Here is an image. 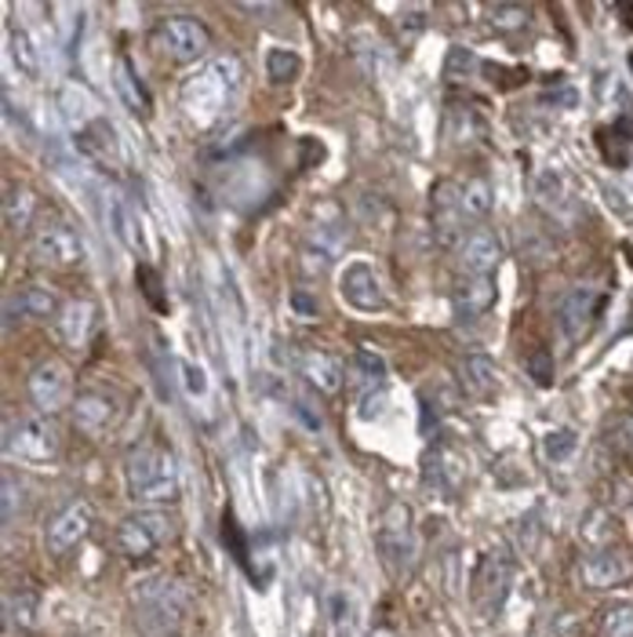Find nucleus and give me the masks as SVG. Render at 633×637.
Here are the masks:
<instances>
[{"instance_id":"obj_38","label":"nucleus","mask_w":633,"mask_h":637,"mask_svg":"<svg viewBox=\"0 0 633 637\" xmlns=\"http://www.w3.org/2000/svg\"><path fill=\"white\" fill-rule=\"evenodd\" d=\"M33 605H37V597H33V594L11 597V601H8V616H11V623H19V627H30V623H33Z\"/></svg>"},{"instance_id":"obj_32","label":"nucleus","mask_w":633,"mask_h":637,"mask_svg":"<svg viewBox=\"0 0 633 637\" xmlns=\"http://www.w3.org/2000/svg\"><path fill=\"white\" fill-rule=\"evenodd\" d=\"M11 51H16V62L30 73V77H41V55H37V44L30 41V33L11 26Z\"/></svg>"},{"instance_id":"obj_19","label":"nucleus","mask_w":633,"mask_h":637,"mask_svg":"<svg viewBox=\"0 0 633 637\" xmlns=\"http://www.w3.org/2000/svg\"><path fill=\"white\" fill-rule=\"evenodd\" d=\"M495 299H499V289H495L492 277H466L455 289V299H452L455 317L459 321H478L495 306Z\"/></svg>"},{"instance_id":"obj_40","label":"nucleus","mask_w":633,"mask_h":637,"mask_svg":"<svg viewBox=\"0 0 633 637\" xmlns=\"http://www.w3.org/2000/svg\"><path fill=\"white\" fill-rule=\"evenodd\" d=\"M623 445H626V448L633 452V419L626 423V434H623Z\"/></svg>"},{"instance_id":"obj_13","label":"nucleus","mask_w":633,"mask_h":637,"mask_svg":"<svg viewBox=\"0 0 633 637\" xmlns=\"http://www.w3.org/2000/svg\"><path fill=\"white\" fill-rule=\"evenodd\" d=\"M633 579V554L623 546H597L583 557V583L593 590H612Z\"/></svg>"},{"instance_id":"obj_36","label":"nucleus","mask_w":633,"mask_h":637,"mask_svg":"<svg viewBox=\"0 0 633 637\" xmlns=\"http://www.w3.org/2000/svg\"><path fill=\"white\" fill-rule=\"evenodd\" d=\"M179 372H182V383H187L190 397H208V375L197 368L193 361H179Z\"/></svg>"},{"instance_id":"obj_17","label":"nucleus","mask_w":633,"mask_h":637,"mask_svg":"<svg viewBox=\"0 0 633 637\" xmlns=\"http://www.w3.org/2000/svg\"><path fill=\"white\" fill-rule=\"evenodd\" d=\"M96 303L91 299H70V303L59 306L56 314V332L66 346H77L81 350L91 340V328H96Z\"/></svg>"},{"instance_id":"obj_42","label":"nucleus","mask_w":633,"mask_h":637,"mask_svg":"<svg viewBox=\"0 0 633 637\" xmlns=\"http://www.w3.org/2000/svg\"><path fill=\"white\" fill-rule=\"evenodd\" d=\"M630 73H633V55H630Z\"/></svg>"},{"instance_id":"obj_12","label":"nucleus","mask_w":633,"mask_h":637,"mask_svg":"<svg viewBox=\"0 0 633 637\" xmlns=\"http://www.w3.org/2000/svg\"><path fill=\"white\" fill-rule=\"evenodd\" d=\"M455 263L466 277H492L495 266L503 263V244L492 230H466L455 241Z\"/></svg>"},{"instance_id":"obj_9","label":"nucleus","mask_w":633,"mask_h":637,"mask_svg":"<svg viewBox=\"0 0 633 637\" xmlns=\"http://www.w3.org/2000/svg\"><path fill=\"white\" fill-rule=\"evenodd\" d=\"M604 303H609V295L593 289V284H579V289L564 295L557 310V328L564 335V343H583L586 335L597 328Z\"/></svg>"},{"instance_id":"obj_4","label":"nucleus","mask_w":633,"mask_h":637,"mask_svg":"<svg viewBox=\"0 0 633 637\" xmlns=\"http://www.w3.org/2000/svg\"><path fill=\"white\" fill-rule=\"evenodd\" d=\"M59 431L51 423V415H22V419H11L4 431V452L11 459L30 463V466H56L59 459Z\"/></svg>"},{"instance_id":"obj_24","label":"nucleus","mask_w":633,"mask_h":637,"mask_svg":"<svg viewBox=\"0 0 633 637\" xmlns=\"http://www.w3.org/2000/svg\"><path fill=\"white\" fill-rule=\"evenodd\" d=\"M113 91L121 95V102L131 113L150 117V91L142 88L139 73H135V67H131L128 59H117V67H113Z\"/></svg>"},{"instance_id":"obj_34","label":"nucleus","mask_w":633,"mask_h":637,"mask_svg":"<svg viewBox=\"0 0 633 637\" xmlns=\"http://www.w3.org/2000/svg\"><path fill=\"white\" fill-rule=\"evenodd\" d=\"M139 289H142V295L150 299V306L153 310H168V299L161 295V277H157V270H150V266H139Z\"/></svg>"},{"instance_id":"obj_20","label":"nucleus","mask_w":633,"mask_h":637,"mask_svg":"<svg viewBox=\"0 0 633 637\" xmlns=\"http://www.w3.org/2000/svg\"><path fill=\"white\" fill-rule=\"evenodd\" d=\"M426 481L438 492H444V496H452L463 485V455L444 445H433L426 452Z\"/></svg>"},{"instance_id":"obj_15","label":"nucleus","mask_w":633,"mask_h":637,"mask_svg":"<svg viewBox=\"0 0 633 637\" xmlns=\"http://www.w3.org/2000/svg\"><path fill=\"white\" fill-rule=\"evenodd\" d=\"M117 401L110 394H102V390H81V394L73 397V423L77 431L88 434V437H105L113 431L117 423Z\"/></svg>"},{"instance_id":"obj_18","label":"nucleus","mask_w":633,"mask_h":637,"mask_svg":"<svg viewBox=\"0 0 633 637\" xmlns=\"http://www.w3.org/2000/svg\"><path fill=\"white\" fill-rule=\"evenodd\" d=\"M299 372L307 375V383H313L321 394H335L342 386V361L335 354H324V350H299L295 354Z\"/></svg>"},{"instance_id":"obj_1","label":"nucleus","mask_w":633,"mask_h":637,"mask_svg":"<svg viewBox=\"0 0 633 637\" xmlns=\"http://www.w3.org/2000/svg\"><path fill=\"white\" fill-rule=\"evenodd\" d=\"M128 496L135 503H168L179 496V463L175 455L161 445H139L128 452L124 463Z\"/></svg>"},{"instance_id":"obj_39","label":"nucleus","mask_w":633,"mask_h":637,"mask_svg":"<svg viewBox=\"0 0 633 637\" xmlns=\"http://www.w3.org/2000/svg\"><path fill=\"white\" fill-rule=\"evenodd\" d=\"M19 499H22V488H19L16 474H4V525L16 522V514H19Z\"/></svg>"},{"instance_id":"obj_22","label":"nucleus","mask_w":633,"mask_h":637,"mask_svg":"<svg viewBox=\"0 0 633 637\" xmlns=\"http://www.w3.org/2000/svg\"><path fill=\"white\" fill-rule=\"evenodd\" d=\"M105 219H110L113 237L121 241L128 252H135V255L147 252V244H142V233H139L135 208H131L124 198H117V193H110V201H105Z\"/></svg>"},{"instance_id":"obj_10","label":"nucleus","mask_w":633,"mask_h":637,"mask_svg":"<svg viewBox=\"0 0 633 637\" xmlns=\"http://www.w3.org/2000/svg\"><path fill=\"white\" fill-rule=\"evenodd\" d=\"M510 587H513V557L506 550H492L481 562L478 579H473V605H478V613L492 619L503 608Z\"/></svg>"},{"instance_id":"obj_7","label":"nucleus","mask_w":633,"mask_h":637,"mask_svg":"<svg viewBox=\"0 0 633 637\" xmlns=\"http://www.w3.org/2000/svg\"><path fill=\"white\" fill-rule=\"evenodd\" d=\"M33 259L48 270H70L84 259V244L77 237V230L66 223V219L51 215L41 223V230L33 233V244H30Z\"/></svg>"},{"instance_id":"obj_23","label":"nucleus","mask_w":633,"mask_h":637,"mask_svg":"<svg viewBox=\"0 0 633 637\" xmlns=\"http://www.w3.org/2000/svg\"><path fill=\"white\" fill-rule=\"evenodd\" d=\"M350 375H353V383L361 386V397L382 394V383H386V361H382L379 350L361 346L350 361Z\"/></svg>"},{"instance_id":"obj_6","label":"nucleus","mask_w":633,"mask_h":637,"mask_svg":"<svg viewBox=\"0 0 633 637\" xmlns=\"http://www.w3.org/2000/svg\"><path fill=\"white\" fill-rule=\"evenodd\" d=\"M153 44L161 55L175 59V62H197L208 55V44L211 37L204 30L201 19H190V16H168L157 22L153 30Z\"/></svg>"},{"instance_id":"obj_21","label":"nucleus","mask_w":633,"mask_h":637,"mask_svg":"<svg viewBox=\"0 0 633 637\" xmlns=\"http://www.w3.org/2000/svg\"><path fill=\"white\" fill-rule=\"evenodd\" d=\"M51 314H59V306L44 284H19L8 295V324L16 317H51Z\"/></svg>"},{"instance_id":"obj_25","label":"nucleus","mask_w":633,"mask_h":637,"mask_svg":"<svg viewBox=\"0 0 633 637\" xmlns=\"http://www.w3.org/2000/svg\"><path fill=\"white\" fill-rule=\"evenodd\" d=\"M455 208L463 215V223H481L492 212V186L484 179H466L455 182Z\"/></svg>"},{"instance_id":"obj_8","label":"nucleus","mask_w":633,"mask_h":637,"mask_svg":"<svg viewBox=\"0 0 633 637\" xmlns=\"http://www.w3.org/2000/svg\"><path fill=\"white\" fill-rule=\"evenodd\" d=\"M171 539V517L164 510H139L128 514L121 525H117V546H121L124 557H153L161 546Z\"/></svg>"},{"instance_id":"obj_33","label":"nucleus","mask_w":633,"mask_h":637,"mask_svg":"<svg viewBox=\"0 0 633 637\" xmlns=\"http://www.w3.org/2000/svg\"><path fill=\"white\" fill-rule=\"evenodd\" d=\"M488 19L495 22V30L513 33V30H524V26H528V8H518V4H495V8H488Z\"/></svg>"},{"instance_id":"obj_16","label":"nucleus","mask_w":633,"mask_h":637,"mask_svg":"<svg viewBox=\"0 0 633 637\" xmlns=\"http://www.w3.org/2000/svg\"><path fill=\"white\" fill-rule=\"evenodd\" d=\"M342 299L350 306L364 310V314H375V310H386V292L379 284V273L368 263H350L342 270Z\"/></svg>"},{"instance_id":"obj_26","label":"nucleus","mask_w":633,"mask_h":637,"mask_svg":"<svg viewBox=\"0 0 633 637\" xmlns=\"http://www.w3.org/2000/svg\"><path fill=\"white\" fill-rule=\"evenodd\" d=\"M33 212H37V198L30 186H8V201H4V219L11 233H26L33 226Z\"/></svg>"},{"instance_id":"obj_30","label":"nucleus","mask_w":633,"mask_h":637,"mask_svg":"<svg viewBox=\"0 0 633 637\" xmlns=\"http://www.w3.org/2000/svg\"><path fill=\"white\" fill-rule=\"evenodd\" d=\"M299 55L295 51H284V48H273L270 55H267V77L273 84H288V81H295L299 77Z\"/></svg>"},{"instance_id":"obj_28","label":"nucleus","mask_w":633,"mask_h":637,"mask_svg":"<svg viewBox=\"0 0 633 637\" xmlns=\"http://www.w3.org/2000/svg\"><path fill=\"white\" fill-rule=\"evenodd\" d=\"M463 368H466L470 390H478V394H495L499 390V364L488 354H470Z\"/></svg>"},{"instance_id":"obj_37","label":"nucleus","mask_w":633,"mask_h":637,"mask_svg":"<svg viewBox=\"0 0 633 637\" xmlns=\"http://www.w3.org/2000/svg\"><path fill=\"white\" fill-rule=\"evenodd\" d=\"M473 51H466V48H452L448 51V62H444V73L448 77H470L473 73Z\"/></svg>"},{"instance_id":"obj_11","label":"nucleus","mask_w":633,"mask_h":637,"mask_svg":"<svg viewBox=\"0 0 633 637\" xmlns=\"http://www.w3.org/2000/svg\"><path fill=\"white\" fill-rule=\"evenodd\" d=\"M26 390H30V401L37 405L41 415H56L66 405H73V380H70V368L62 361H41L37 368L30 372L26 380Z\"/></svg>"},{"instance_id":"obj_3","label":"nucleus","mask_w":633,"mask_h":637,"mask_svg":"<svg viewBox=\"0 0 633 637\" xmlns=\"http://www.w3.org/2000/svg\"><path fill=\"white\" fill-rule=\"evenodd\" d=\"M237 77H241V70H237L233 59H215L182 84V110H187V117L197 128H208L219 121L222 110H227L233 99Z\"/></svg>"},{"instance_id":"obj_14","label":"nucleus","mask_w":633,"mask_h":637,"mask_svg":"<svg viewBox=\"0 0 633 637\" xmlns=\"http://www.w3.org/2000/svg\"><path fill=\"white\" fill-rule=\"evenodd\" d=\"M91 525H96V514H91V506H88L84 499L66 503L62 510L51 517V525H48V550H51V554L73 550L77 543L88 539Z\"/></svg>"},{"instance_id":"obj_27","label":"nucleus","mask_w":633,"mask_h":637,"mask_svg":"<svg viewBox=\"0 0 633 637\" xmlns=\"http://www.w3.org/2000/svg\"><path fill=\"white\" fill-rule=\"evenodd\" d=\"M532 193H535V201L550 208V212H564L569 208V186H564V179L557 172H535L532 179Z\"/></svg>"},{"instance_id":"obj_35","label":"nucleus","mask_w":633,"mask_h":637,"mask_svg":"<svg viewBox=\"0 0 633 637\" xmlns=\"http://www.w3.org/2000/svg\"><path fill=\"white\" fill-rule=\"evenodd\" d=\"M528 375L539 383V386H550L553 383V357L546 354V346H539L528 354Z\"/></svg>"},{"instance_id":"obj_29","label":"nucleus","mask_w":633,"mask_h":637,"mask_svg":"<svg viewBox=\"0 0 633 637\" xmlns=\"http://www.w3.org/2000/svg\"><path fill=\"white\" fill-rule=\"evenodd\" d=\"M597 630H601V637H633V601L604 605Z\"/></svg>"},{"instance_id":"obj_5","label":"nucleus","mask_w":633,"mask_h":637,"mask_svg":"<svg viewBox=\"0 0 633 637\" xmlns=\"http://www.w3.org/2000/svg\"><path fill=\"white\" fill-rule=\"evenodd\" d=\"M375 546L379 557L386 565L390 576H404L415 562V522H412V506L408 503H390L386 510L379 514V528H375Z\"/></svg>"},{"instance_id":"obj_31","label":"nucleus","mask_w":633,"mask_h":637,"mask_svg":"<svg viewBox=\"0 0 633 637\" xmlns=\"http://www.w3.org/2000/svg\"><path fill=\"white\" fill-rule=\"evenodd\" d=\"M575 448H579V434L575 431H553V434L543 437V452H546V459L553 466L569 463L572 455H575Z\"/></svg>"},{"instance_id":"obj_41","label":"nucleus","mask_w":633,"mask_h":637,"mask_svg":"<svg viewBox=\"0 0 633 637\" xmlns=\"http://www.w3.org/2000/svg\"><path fill=\"white\" fill-rule=\"evenodd\" d=\"M368 637H398V634H393V630H386V627H379V630H372Z\"/></svg>"},{"instance_id":"obj_2","label":"nucleus","mask_w":633,"mask_h":637,"mask_svg":"<svg viewBox=\"0 0 633 637\" xmlns=\"http://www.w3.org/2000/svg\"><path fill=\"white\" fill-rule=\"evenodd\" d=\"M190 597L168 576H150L135 590V623L147 637H179Z\"/></svg>"}]
</instances>
